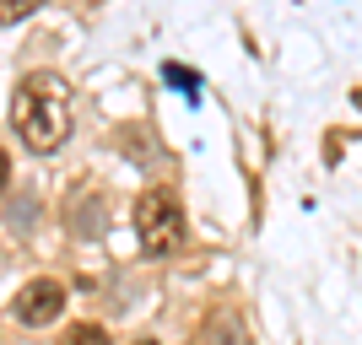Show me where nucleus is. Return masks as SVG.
I'll use <instances>...</instances> for the list:
<instances>
[{"mask_svg":"<svg viewBox=\"0 0 362 345\" xmlns=\"http://www.w3.org/2000/svg\"><path fill=\"white\" fill-rule=\"evenodd\" d=\"M11 183V157H6V146H0V189Z\"/></svg>","mask_w":362,"mask_h":345,"instance_id":"0eeeda50","label":"nucleus"},{"mask_svg":"<svg viewBox=\"0 0 362 345\" xmlns=\"http://www.w3.org/2000/svg\"><path fill=\"white\" fill-rule=\"evenodd\" d=\"M11 124L28 151H60L71 135V87L49 71L28 75L11 97Z\"/></svg>","mask_w":362,"mask_h":345,"instance_id":"f257e3e1","label":"nucleus"},{"mask_svg":"<svg viewBox=\"0 0 362 345\" xmlns=\"http://www.w3.org/2000/svg\"><path fill=\"white\" fill-rule=\"evenodd\" d=\"M60 313H65V286L60 281H28L22 291H16V318L33 324V329L54 324Z\"/></svg>","mask_w":362,"mask_h":345,"instance_id":"7ed1b4c3","label":"nucleus"},{"mask_svg":"<svg viewBox=\"0 0 362 345\" xmlns=\"http://www.w3.org/2000/svg\"><path fill=\"white\" fill-rule=\"evenodd\" d=\"M136 232H141V248H146L151 259H168L173 248L184 243V205L173 189H146V195L136 200Z\"/></svg>","mask_w":362,"mask_h":345,"instance_id":"f03ea898","label":"nucleus"},{"mask_svg":"<svg viewBox=\"0 0 362 345\" xmlns=\"http://www.w3.org/2000/svg\"><path fill=\"white\" fill-rule=\"evenodd\" d=\"M60 345H108V329H103V324H76Z\"/></svg>","mask_w":362,"mask_h":345,"instance_id":"20e7f679","label":"nucleus"},{"mask_svg":"<svg viewBox=\"0 0 362 345\" xmlns=\"http://www.w3.org/2000/svg\"><path fill=\"white\" fill-rule=\"evenodd\" d=\"M163 81H173V87H179L184 97L195 103V87H200V75H195V71H184V65H163Z\"/></svg>","mask_w":362,"mask_h":345,"instance_id":"39448f33","label":"nucleus"},{"mask_svg":"<svg viewBox=\"0 0 362 345\" xmlns=\"http://www.w3.org/2000/svg\"><path fill=\"white\" fill-rule=\"evenodd\" d=\"M44 6V0H0V28H11V22H22V16H33Z\"/></svg>","mask_w":362,"mask_h":345,"instance_id":"423d86ee","label":"nucleus"},{"mask_svg":"<svg viewBox=\"0 0 362 345\" xmlns=\"http://www.w3.org/2000/svg\"><path fill=\"white\" fill-rule=\"evenodd\" d=\"M136 345H157V340H136Z\"/></svg>","mask_w":362,"mask_h":345,"instance_id":"6e6552de","label":"nucleus"}]
</instances>
